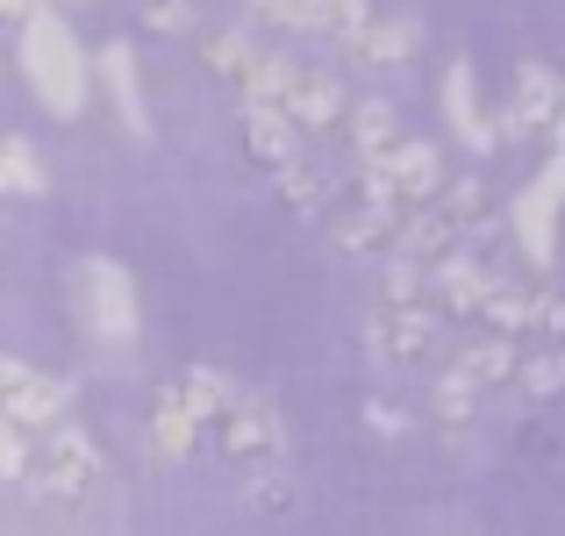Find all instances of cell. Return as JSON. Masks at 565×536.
I'll return each mask as SVG.
<instances>
[{
  "label": "cell",
  "mask_w": 565,
  "mask_h": 536,
  "mask_svg": "<svg viewBox=\"0 0 565 536\" xmlns=\"http://www.w3.org/2000/svg\"><path fill=\"white\" fill-rule=\"evenodd\" d=\"M51 8H65V0H51Z\"/></svg>",
  "instance_id": "obj_27"
},
{
  "label": "cell",
  "mask_w": 565,
  "mask_h": 536,
  "mask_svg": "<svg viewBox=\"0 0 565 536\" xmlns=\"http://www.w3.org/2000/svg\"><path fill=\"white\" fill-rule=\"evenodd\" d=\"M0 400H8V422L43 429V422H57V415H65L72 386L51 379V372H29V365H0Z\"/></svg>",
  "instance_id": "obj_3"
},
{
  "label": "cell",
  "mask_w": 565,
  "mask_h": 536,
  "mask_svg": "<svg viewBox=\"0 0 565 536\" xmlns=\"http://www.w3.org/2000/svg\"><path fill=\"white\" fill-rule=\"evenodd\" d=\"M51 0H0V22H29V14H43Z\"/></svg>",
  "instance_id": "obj_26"
},
{
  "label": "cell",
  "mask_w": 565,
  "mask_h": 536,
  "mask_svg": "<svg viewBox=\"0 0 565 536\" xmlns=\"http://www.w3.org/2000/svg\"><path fill=\"white\" fill-rule=\"evenodd\" d=\"M0 186L8 193H43V165L22 137H0Z\"/></svg>",
  "instance_id": "obj_17"
},
{
  "label": "cell",
  "mask_w": 565,
  "mask_h": 536,
  "mask_svg": "<svg viewBox=\"0 0 565 536\" xmlns=\"http://www.w3.org/2000/svg\"><path fill=\"white\" fill-rule=\"evenodd\" d=\"M373 165L386 172V186L408 193V201H429V193L444 186V165H437V151H429V143H394L386 158H373Z\"/></svg>",
  "instance_id": "obj_9"
},
{
  "label": "cell",
  "mask_w": 565,
  "mask_h": 536,
  "mask_svg": "<svg viewBox=\"0 0 565 536\" xmlns=\"http://www.w3.org/2000/svg\"><path fill=\"white\" fill-rule=\"evenodd\" d=\"M86 293H94V330L108 336V344H129L137 336V293H129V272L108 258L86 265Z\"/></svg>",
  "instance_id": "obj_4"
},
{
  "label": "cell",
  "mask_w": 565,
  "mask_h": 536,
  "mask_svg": "<svg viewBox=\"0 0 565 536\" xmlns=\"http://www.w3.org/2000/svg\"><path fill=\"white\" fill-rule=\"evenodd\" d=\"M429 344H437V330H429L423 308H394V315L373 330V351H380V357H423Z\"/></svg>",
  "instance_id": "obj_11"
},
{
  "label": "cell",
  "mask_w": 565,
  "mask_h": 536,
  "mask_svg": "<svg viewBox=\"0 0 565 536\" xmlns=\"http://www.w3.org/2000/svg\"><path fill=\"white\" fill-rule=\"evenodd\" d=\"M351 143L365 151V165H373V158H386V151L401 143L394 108H386V100H359V108H351Z\"/></svg>",
  "instance_id": "obj_13"
},
{
  "label": "cell",
  "mask_w": 565,
  "mask_h": 536,
  "mask_svg": "<svg viewBox=\"0 0 565 536\" xmlns=\"http://www.w3.org/2000/svg\"><path fill=\"white\" fill-rule=\"evenodd\" d=\"M523 379H530V394H558V386H565V351H558V357H544V365H530Z\"/></svg>",
  "instance_id": "obj_24"
},
{
  "label": "cell",
  "mask_w": 565,
  "mask_h": 536,
  "mask_svg": "<svg viewBox=\"0 0 565 536\" xmlns=\"http://www.w3.org/2000/svg\"><path fill=\"white\" fill-rule=\"evenodd\" d=\"M558 108H565V79H552L544 65H523V72H515V94H509L501 129H544Z\"/></svg>",
  "instance_id": "obj_5"
},
{
  "label": "cell",
  "mask_w": 565,
  "mask_h": 536,
  "mask_svg": "<svg viewBox=\"0 0 565 536\" xmlns=\"http://www.w3.org/2000/svg\"><path fill=\"white\" fill-rule=\"evenodd\" d=\"M558 201H565V137H558L552 165L515 193V236H523V250L537 265H552V250H558Z\"/></svg>",
  "instance_id": "obj_2"
},
{
  "label": "cell",
  "mask_w": 565,
  "mask_h": 536,
  "mask_svg": "<svg viewBox=\"0 0 565 536\" xmlns=\"http://www.w3.org/2000/svg\"><path fill=\"white\" fill-rule=\"evenodd\" d=\"M265 22H287V29H316V36H330V8L322 0H258Z\"/></svg>",
  "instance_id": "obj_19"
},
{
  "label": "cell",
  "mask_w": 565,
  "mask_h": 536,
  "mask_svg": "<svg viewBox=\"0 0 565 536\" xmlns=\"http://www.w3.org/2000/svg\"><path fill=\"white\" fill-rule=\"evenodd\" d=\"M287 115H294V122H308V129L337 122V115H344V86H337V79H322V72H316V79H301V86H294Z\"/></svg>",
  "instance_id": "obj_15"
},
{
  "label": "cell",
  "mask_w": 565,
  "mask_h": 536,
  "mask_svg": "<svg viewBox=\"0 0 565 536\" xmlns=\"http://www.w3.org/2000/svg\"><path fill=\"white\" fill-rule=\"evenodd\" d=\"M294 86H301V72L279 65V57H258V65L244 72V100H250V108H287Z\"/></svg>",
  "instance_id": "obj_14"
},
{
  "label": "cell",
  "mask_w": 565,
  "mask_h": 536,
  "mask_svg": "<svg viewBox=\"0 0 565 536\" xmlns=\"http://www.w3.org/2000/svg\"><path fill=\"white\" fill-rule=\"evenodd\" d=\"M22 72H29L36 100L57 115V122L86 108V51H79V36L65 29L57 8H43V14L22 22Z\"/></svg>",
  "instance_id": "obj_1"
},
{
  "label": "cell",
  "mask_w": 565,
  "mask_h": 536,
  "mask_svg": "<svg viewBox=\"0 0 565 536\" xmlns=\"http://www.w3.org/2000/svg\"><path fill=\"white\" fill-rule=\"evenodd\" d=\"M359 57H373V65H394V57L415 51V22H365V36L351 43Z\"/></svg>",
  "instance_id": "obj_16"
},
{
  "label": "cell",
  "mask_w": 565,
  "mask_h": 536,
  "mask_svg": "<svg viewBox=\"0 0 565 536\" xmlns=\"http://www.w3.org/2000/svg\"><path fill=\"white\" fill-rule=\"evenodd\" d=\"M444 301H451V308H487V293H494V287H487V272H472V265L466 258H444Z\"/></svg>",
  "instance_id": "obj_18"
},
{
  "label": "cell",
  "mask_w": 565,
  "mask_h": 536,
  "mask_svg": "<svg viewBox=\"0 0 565 536\" xmlns=\"http://www.w3.org/2000/svg\"><path fill=\"white\" fill-rule=\"evenodd\" d=\"M458 372H466V379H509V372H515V351L509 344H480V351L458 357Z\"/></svg>",
  "instance_id": "obj_22"
},
{
  "label": "cell",
  "mask_w": 565,
  "mask_h": 536,
  "mask_svg": "<svg viewBox=\"0 0 565 536\" xmlns=\"http://www.w3.org/2000/svg\"><path fill=\"white\" fill-rule=\"evenodd\" d=\"M100 79H108L115 108H122V122L137 129V137H151V122H143V94H137V57H129V43H108L100 51Z\"/></svg>",
  "instance_id": "obj_10"
},
{
  "label": "cell",
  "mask_w": 565,
  "mask_h": 536,
  "mask_svg": "<svg viewBox=\"0 0 565 536\" xmlns=\"http://www.w3.org/2000/svg\"><path fill=\"white\" fill-rule=\"evenodd\" d=\"M201 51H207V65H215V72H236V79H244V72L258 65V51H250L244 36H230V29H215V36H201Z\"/></svg>",
  "instance_id": "obj_20"
},
{
  "label": "cell",
  "mask_w": 565,
  "mask_h": 536,
  "mask_svg": "<svg viewBox=\"0 0 565 536\" xmlns=\"http://www.w3.org/2000/svg\"><path fill=\"white\" fill-rule=\"evenodd\" d=\"M151 22L158 29H186V0H151Z\"/></svg>",
  "instance_id": "obj_25"
},
{
  "label": "cell",
  "mask_w": 565,
  "mask_h": 536,
  "mask_svg": "<svg viewBox=\"0 0 565 536\" xmlns=\"http://www.w3.org/2000/svg\"><path fill=\"white\" fill-rule=\"evenodd\" d=\"M222 451H230V458H265V451H279V415L265 408V400H236V408L222 415Z\"/></svg>",
  "instance_id": "obj_7"
},
{
  "label": "cell",
  "mask_w": 565,
  "mask_h": 536,
  "mask_svg": "<svg viewBox=\"0 0 565 536\" xmlns=\"http://www.w3.org/2000/svg\"><path fill=\"white\" fill-rule=\"evenodd\" d=\"M94 465H100L94 443L65 429V437H51V451H43V472H36V480H43V486H86V480H94Z\"/></svg>",
  "instance_id": "obj_12"
},
{
  "label": "cell",
  "mask_w": 565,
  "mask_h": 536,
  "mask_svg": "<svg viewBox=\"0 0 565 536\" xmlns=\"http://www.w3.org/2000/svg\"><path fill=\"white\" fill-rule=\"evenodd\" d=\"M193 443V415L180 394H166V408H158V451H186Z\"/></svg>",
  "instance_id": "obj_21"
},
{
  "label": "cell",
  "mask_w": 565,
  "mask_h": 536,
  "mask_svg": "<svg viewBox=\"0 0 565 536\" xmlns=\"http://www.w3.org/2000/svg\"><path fill=\"white\" fill-rule=\"evenodd\" d=\"M444 115H451V129L472 143V151H494V122L480 115V79H472V65L444 72Z\"/></svg>",
  "instance_id": "obj_6"
},
{
  "label": "cell",
  "mask_w": 565,
  "mask_h": 536,
  "mask_svg": "<svg viewBox=\"0 0 565 536\" xmlns=\"http://www.w3.org/2000/svg\"><path fill=\"white\" fill-rule=\"evenodd\" d=\"M322 8H330V36H344V43H359L365 22H373V14H365V0H322Z\"/></svg>",
  "instance_id": "obj_23"
},
{
  "label": "cell",
  "mask_w": 565,
  "mask_h": 536,
  "mask_svg": "<svg viewBox=\"0 0 565 536\" xmlns=\"http://www.w3.org/2000/svg\"><path fill=\"white\" fill-rule=\"evenodd\" d=\"M244 143L265 158V165H287L301 158V122H294L287 108H244Z\"/></svg>",
  "instance_id": "obj_8"
}]
</instances>
